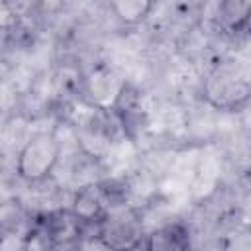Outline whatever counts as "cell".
Returning a JSON list of instances; mask_svg holds the SVG:
<instances>
[{"label": "cell", "instance_id": "6da1fadb", "mask_svg": "<svg viewBox=\"0 0 251 251\" xmlns=\"http://www.w3.org/2000/svg\"><path fill=\"white\" fill-rule=\"evenodd\" d=\"M61 159V141L53 133L31 135L16 157V173L22 180L35 184L49 178Z\"/></svg>", "mask_w": 251, "mask_h": 251}, {"label": "cell", "instance_id": "7a4b0ae2", "mask_svg": "<svg viewBox=\"0 0 251 251\" xmlns=\"http://www.w3.org/2000/svg\"><path fill=\"white\" fill-rule=\"evenodd\" d=\"M204 98L220 112H239L251 102V84L235 71L218 67L204 82Z\"/></svg>", "mask_w": 251, "mask_h": 251}, {"label": "cell", "instance_id": "3957f363", "mask_svg": "<svg viewBox=\"0 0 251 251\" xmlns=\"http://www.w3.org/2000/svg\"><path fill=\"white\" fill-rule=\"evenodd\" d=\"M86 229L88 226L71 208L53 210L41 220V235L51 249H75Z\"/></svg>", "mask_w": 251, "mask_h": 251}, {"label": "cell", "instance_id": "277c9868", "mask_svg": "<svg viewBox=\"0 0 251 251\" xmlns=\"http://www.w3.org/2000/svg\"><path fill=\"white\" fill-rule=\"evenodd\" d=\"M98 231L120 251L135 247L143 243V227L141 222L131 212H110L108 218L98 226Z\"/></svg>", "mask_w": 251, "mask_h": 251}, {"label": "cell", "instance_id": "5b68a950", "mask_svg": "<svg viewBox=\"0 0 251 251\" xmlns=\"http://www.w3.org/2000/svg\"><path fill=\"white\" fill-rule=\"evenodd\" d=\"M143 247L145 251H190V233L180 222L165 224L145 235Z\"/></svg>", "mask_w": 251, "mask_h": 251}, {"label": "cell", "instance_id": "8992f818", "mask_svg": "<svg viewBox=\"0 0 251 251\" xmlns=\"http://www.w3.org/2000/svg\"><path fill=\"white\" fill-rule=\"evenodd\" d=\"M71 210L86 224V226H100L108 214L112 210L106 208V200H104V194L100 188H94V186H86V188H80L75 198H73V204H71Z\"/></svg>", "mask_w": 251, "mask_h": 251}, {"label": "cell", "instance_id": "52a82bcc", "mask_svg": "<svg viewBox=\"0 0 251 251\" xmlns=\"http://www.w3.org/2000/svg\"><path fill=\"white\" fill-rule=\"evenodd\" d=\"M220 25L229 33H241L251 25V2L226 0L218 4Z\"/></svg>", "mask_w": 251, "mask_h": 251}, {"label": "cell", "instance_id": "ba28073f", "mask_svg": "<svg viewBox=\"0 0 251 251\" xmlns=\"http://www.w3.org/2000/svg\"><path fill=\"white\" fill-rule=\"evenodd\" d=\"M155 4L151 0H118L110 4L112 14L126 25H137L153 12Z\"/></svg>", "mask_w": 251, "mask_h": 251}, {"label": "cell", "instance_id": "9c48e42d", "mask_svg": "<svg viewBox=\"0 0 251 251\" xmlns=\"http://www.w3.org/2000/svg\"><path fill=\"white\" fill-rule=\"evenodd\" d=\"M75 251H120L118 247H114L96 227V231H88L82 235V239L76 243Z\"/></svg>", "mask_w": 251, "mask_h": 251}, {"label": "cell", "instance_id": "30bf717a", "mask_svg": "<svg viewBox=\"0 0 251 251\" xmlns=\"http://www.w3.org/2000/svg\"><path fill=\"white\" fill-rule=\"evenodd\" d=\"M124 251H145V247H143V243H139V245L129 247V249H124Z\"/></svg>", "mask_w": 251, "mask_h": 251}]
</instances>
